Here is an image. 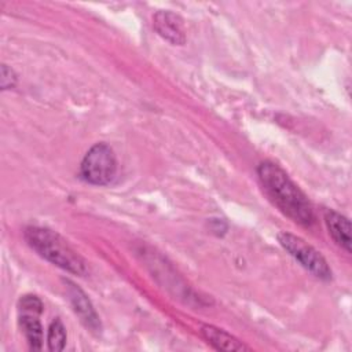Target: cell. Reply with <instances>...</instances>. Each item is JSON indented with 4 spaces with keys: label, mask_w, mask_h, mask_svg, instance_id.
Instances as JSON below:
<instances>
[{
    "label": "cell",
    "mask_w": 352,
    "mask_h": 352,
    "mask_svg": "<svg viewBox=\"0 0 352 352\" xmlns=\"http://www.w3.org/2000/svg\"><path fill=\"white\" fill-rule=\"evenodd\" d=\"M257 176L268 198L283 214L304 227L314 224L315 213L311 202L280 166L264 161L257 166Z\"/></svg>",
    "instance_id": "1"
},
{
    "label": "cell",
    "mask_w": 352,
    "mask_h": 352,
    "mask_svg": "<svg viewBox=\"0 0 352 352\" xmlns=\"http://www.w3.org/2000/svg\"><path fill=\"white\" fill-rule=\"evenodd\" d=\"M23 236L28 245L51 264L76 275L87 274L88 267L84 258L59 234L44 227L30 226L25 228Z\"/></svg>",
    "instance_id": "2"
},
{
    "label": "cell",
    "mask_w": 352,
    "mask_h": 352,
    "mask_svg": "<svg viewBox=\"0 0 352 352\" xmlns=\"http://www.w3.org/2000/svg\"><path fill=\"white\" fill-rule=\"evenodd\" d=\"M117 173V158L106 143L94 144L80 164V177L94 186L110 184Z\"/></svg>",
    "instance_id": "3"
},
{
    "label": "cell",
    "mask_w": 352,
    "mask_h": 352,
    "mask_svg": "<svg viewBox=\"0 0 352 352\" xmlns=\"http://www.w3.org/2000/svg\"><path fill=\"white\" fill-rule=\"evenodd\" d=\"M278 241L285 250L289 252L305 270L322 280L331 279V268L329 267L326 258L302 238L293 235L290 232H279Z\"/></svg>",
    "instance_id": "4"
},
{
    "label": "cell",
    "mask_w": 352,
    "mask_h": 352,
    "mask_svg": "<svg viewBox=\"0 0 352 352\" xmlns=\"http://www.w3.org/2000/svg\"><path fill=\"white\" fill-rule=\"evenodd\" d=\"M153 25L155 32L170 44L183 45L186 43L183 21L177 14L169 10H160L153 18Z\"/></svg>",
    "instance_id": "5"
},
{
    "label": "cell",
    "mask_w": 352,
    "mask_h": 352,
    "mask_svg": "<svg viewBox=\"0 0 352 352\" xmlns=\"http://www.w3.org/2000/svg\"><path fill=\"white\" fill-rule=\"evenodd\" d=\"M66 285H67V296L70 298L72 307L74 312L78 315L80 320L84 323V326L92 331L100 330L99 316L94 305L91 304L89 298L87 297V294L70 280H66Z\"/></svg>",
    "instance_id": "6"
},
{
    "label": "cell",
    "mask_w": 352,
    "mask_h": 352,
    "mask_svg": "<svg viewBox=\"0 0 352 352\" xmlns=\"http://www.w3.org/2000/svg\"><path fill=\"white\" fill-rule=\"evenodd\" d=\"M324 223L333 241L346 253H351V221L341 213L327 209L324 212Z\"/></svg>",
    "instance_id": "7"
},
{
    "label": "cell",
    "mask_w": 352,
    "mask_h": 352,
    "mask_svg": "<svg viewBox=\"0 0 352 352\" xmlns=\"http://www.w3.org/2000/svg\"><path fill=\"white\" fill-rule=\"evenodd\" d=\"M201 334L213 348L219 351H249V346H246L238 338L212 324H204L201 327Z\"/></svg>",
    "instance_id": "8"
},
{
    "label": "cell",
    "mask_w": 352,
    "mask_h": 352,
    "mask_svg": "<svg viewBox=\"0 0 352 352\" xmlns=\"http://www.w3.org/2000/svg\"><path fill=\"white\" fill-rule=\"evenodd\" d=\"M37 315L38 314L33 312H22L19 316V326L32 351H40L43 346V327Z\"/></svg>",
    "instance_id": "9"
},
{
    "label": "cell",
    "mask_w": 352,
    "mask_h": 352,
    "mask_svg": "<svg viewBox=\"0 0 352 352\" xmlns=\"http://www.w3.org/2000/svg\"><path fill=\"white\" fill-rule=\"evenodd\" d=\"M48 349L52 352L62 351L66 344V329L60 319H54L48 327L47 334Z\"/></svg>",
    "instance_id": "10"
},
{
    "label": "cell",
    "mask_w": 352,
    "mask_h": 352,
    "mask_svg": "<svg viewBox=\"0 0 352 352\" xmlns=\"http://www.w3.org/2000/svg\"><path fill=\"white\" fill-rule=\"evenodd\" d=\"M18 305L22 312H33V314H38V315L43 312V308H44L43 301L34 294L22 296Z\"/></svg>",
    "instance_id": "11"
},
{
    "label": "cell",
    "mask_w": 352,
    "mask_h": 352,
    "mask_svg": "<svg viewBox=\"0 0 352 352\" xmlns=\"http://www.w3.org/2000/svg\"><path fill=\"white\" fill-rule=\"evenodd\" d=\"M0 85L3 89H10L14 88L16 84V76L11 67L7 65L1 66V74H0Z\"/></svg>",
    "instance_id": "12"
}]
</instances>
